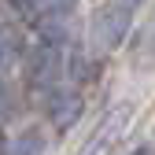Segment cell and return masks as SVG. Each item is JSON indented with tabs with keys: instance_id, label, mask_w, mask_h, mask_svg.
I'll use <instances>...</instances> for the list:
<instances>
[{
	"instance_id": "1",
	"label": "cell",
	"mask_w": 155,
	"mask_h": 155,
	"mask_svg": "<svg viewBox=\"0 0 155 155\" xmlns=\"http://www.w3.org/2000/svg\"><path fill=\"white\" fill-rule=\"evenodd\" d=\"M129 30H133V8L111 0V4L96 8L89 18V45L96 52H114V48H122Z\"/></svg>"
},
{
	"instance_id": "2",
	"label": "cell",
	"mask_w": 155,
	"mask_h": 155,
	"mask_svg": "<svg viewBox=\"0 0 155 155\" xmlns=\"http://www.w3.org/2000/svg\"><path fill=\"white\" fill-rule=\"evenodd\" d=\"M133 114H137L133 100H118V104H111V107L100 114L96 129L85 137V144L78 148V155H111V151H114V144L122 140V133L129 129Z\"/></svg>"
},
{
	"instance_id": "3",
	"label": "cell",
	"mask_w": 155,
	"mask_h": 155,
	"mask_svg": "<svg viewBox=\"0 0 155 155\" xmlns=\"http://www.w3.org/2000/svg\"><path fill=\"white\" fill-rule=\"evenodd\" d=\"M22 78H26V89H52L55 78L63 74V45H48V41H37L33 48L22 52Z\"/></svg>"
},
{
	"instance_id": "4",
	"label": "cell",
	"mask_w": 155,
	"mask_h": 155,
	"mask_svg": "<svg viewBox=\"0 0 155 155\" xmlns=\"http://www.w3.org/2000/svg\"><path fill=\"white\" fill-rule=\"evenodd\" d=\"M45 114H48V122H52L55 129H70L74 122H81L85 100H81V92H74V89L52 85V89H48V100H45Z\"/></svg>"
},
{
	"instance_id": "5",
	"label": "cell",
	"mask_w": 155,
	"mask_h": 155,
	"mask_svg": "<svg viewBox=\"0 0 155 155\" xmlns=\"http://www.w3.org/2000/svg\"><path fill=\"white\" fill-rule=\"evenodd\" d=\"M22 52H26V37H22V30H18V26H0V70L18 67Z\"/></svg>"
},
{
	"instance_id": "6",
	"label": "cell",
	"mask_w": 155,
	"mask_h": 155,
	"mask_svg": "<svg viewBox=\"0 0 155 155\" xmlns=\"http://www.w3.org/2000/svg\"><path fill=\"white\" fill-rule=\"evenodd\" d=\"M74 8H78V0H33L30 15H33V22H67Z\"/></svg>"
},
{
	"instance_id": "7",
	"label": "cell",
	"mask_w": 155,
	"mask_h": 155,
	"mask_svg": "<svg viewBox=\"0 0 155 155\" xmlns=\"http://www.w3.org/2000/svg\"><path fill=\"white\" fill-rule=\"evenodd\" d=\"M133 63L140 70H155V8H151V18L144 22L137 45H133Z\"/></svg>"
},
{
	"instance_id": "8",
	"label": "cell",
	"mask_w": 155,
	"mask_h": 155,
	"mask_svg": "<svg viewBox=\"0 0 155 155\" xmlns=\"http://www.w3.org/2000/svg\"><path fill=\"white\" fill-rule=\"evenodd\" d=\"M45 148H48L45 129H41V126H26V129L8 144V155H45Z\"/></svg>"
},
{
	"instance_id": "9",
	"label": "cell",
	"mask_w": 155,
	"mask_h": 155,
	"mask_svg": "<svg viewBox=\"0 0 155 155\" xmlns=\"http://www.w3.org/2000/svg\"><path fill=\"white\" fill-rule=\"evenodd\" d=\"M67 70H70V78H78V81H89V78H96V63L89 67V55H85V52H74V55H70V63H67Z\"/></svg>"
},
{
	"instance_id": "10",
	"label": "cell",
	"mask_w": 155,
	"mask_h": 155,
	"mask_svg": "<svg viewBox=\"0 0 155 155\" xmlns=\"http://www.w3.org/2000/svg\"><path fill=\"white\" fill-rule=\"evenodd\" d=\"M8 4H11V8H18V11H30L33 0H8Z\"/></svg>"
},
{
	"instance_id": "11",
	"label": "cell",
	"mask_w": 155,
	"mask_h": 155,
	"mask_svg": "<svg viewBox=\"0 0 155 155\" xmlns=\"http://www.w3.org/2000/svg\"><path fill=\"white\" fill-rule=\"evenodd\" d=\"M118 4H126V8H140L144 0H118Z\"/></svg>"
},
{
	"instance_id": "12",
	"label": "cell",
	"mask_w": 155,
	"mask_h": 155,
	"mask_svg": "<svg viewBox=\"0 0 155 155\" xmlns=\"http://www.w3.org/2000/svg\"><path fill=\"white\" fill-rule=\"evenodd\" d=\"M129 155H155L151 148H137V151H129Z\"/></svg>"
},
{
	"instance_id": "13",
	"label": "cell",
	"mask_w": 155,
	"mask_h": 155,
	"mask_svg": "<svg viewBox=\"0 0 155 155\" xmlns=\"http://www.w3.org/2000/svg\"><path fill=\"white\" fill-rule=\"evenodd\" d=\"M0 148H4V133H0Z\"/></svg>"
}]
</instances>
